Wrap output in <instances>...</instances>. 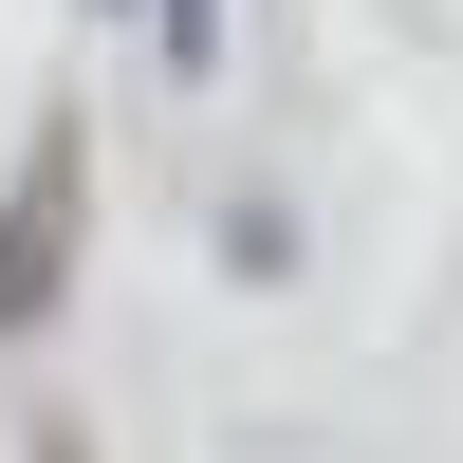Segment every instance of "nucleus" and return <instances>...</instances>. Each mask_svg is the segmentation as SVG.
Returning <instances> with one entry per match:
<instances>
[{"label": "nucleus", "instance_id": "f257e3e1", "mask_svg": "<svg viewBox=\"0 0 463 463\" xmlns=\"http://www.w3.org/2000/svg\"><path fill=\"white\" fill-rule=\"evenodd\" d=\"M56 260H74V130H56V148H19V185H0V334H37Z\"/></svg>", "mask_w": 463, "mask_h": 463}, {"label": "nucleus", "instance_id": "f03ea898", "mask_svg": "<svg viewBox=\"0 0 463 463\" xmlns=\"http://www.w3.org/2000/svg\"><path fill=\"white\" fill-rule=\"evenodd\" d=\"M93 19H148V0H93Z\"/></svg>", "mask_w": 463, "mask_h": 463}]
</instances>
